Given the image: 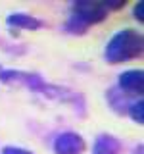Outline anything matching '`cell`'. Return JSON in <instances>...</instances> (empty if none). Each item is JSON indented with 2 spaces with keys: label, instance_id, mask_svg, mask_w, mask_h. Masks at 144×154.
<instances>
[{
  "label": "cell",
  "instance_id": "1",
  "mask_svg": "<svg viewBox=\"0 0 144 154\" xmlns=\"http://www.w3.org/2000/svg\"><path fill=\"white\" fill-rule=\"evenodd\" d=\"M142 33L136 29H119L117 33H113L112 38L106 42L104 48V58L108 64L117 66L125 64V62L136 60L142 56Z\"/></svg>",
  "mask_w": 144,
  "mask_h": 154
},
{
  "label": "cell",
  "instance_id": "2",
  "mask_svg": "<svg viewBox=\"0 0 144 154\" xmlns=\"http://www.w3.org/2000/svg\"><path fill=\"white\" fill-rule=\"evenodd\" d=\"M108 14L110 12L106 10L104 2H98V0H77L69 8V17L81 21L86 27L106 21Z\"/></svg>",
  "mask_w": 144,
  "mask_h": 154
},
{
  "label": "cell",
  "instance_id": "3",
  "mask_svg": "<svg viewBox=\"0 0 144 154\" xmlns=\"http://www.w3.org/2000/svg\"><path fill=\"white\" fill-rule=\"evenodd\" d=\"M85 150H86L85 139L75 131H62L52 141V152L54 154H83Z\"/></svg>",
  "mask_w": 144,
  "mask_h": 154
},
{
  "label": "cell",
  "instance_id": "4",
  "mask_svg": "<svg viewBox=\"0 0 144 154\" xmlns=\"http://www.w3.org/2000/svg\"><path fill=\"white\" fill-rule=\"evenodd\" d=\"M117 87L129 98H142L144 91V73L142 69H127L117 75Z\"/></svg>",
  "mask_w": 144,
  "mask_h": 154
},
{
  "label": "cell",
  "instance_id": "5",
  "mask_svg": "<svg viewBox=\"0 0 144 154\" xmlns=\"http://www.w3.org/2000/svg\"><path fill=\"white\" fill-rule=\"evenodd\" d=\"M8 27L12 29H25V31H37V29L44 27L46 23L42 19H38L33 14H25V12H14L6 17Z\"/></svg>",
  "mask_w": 144,
  "mask_h": 154
},
{
  "label": "cell",
  "instance_id": "6",
  "mask_svg": "<svg viewBox=\"0 0 144 154\" xmlns=\"http://www.w3.org/2000/svg\"><path fill=\"white\" fill-rule=\"evenodd\" d=\"M121 152H123L121 141L110 133L98 135L92 144V154H121Z\"/></svg>",
  "mask_w": 144,
  "mask_h": 154
},
{
  "label": "cell",
  "instance_id": "7",
  "mask_svg": "<svg viewBox=\"0 0 144 154\" xmlns=\"http://www.w3.org/2000/svg\"><path fill=\"white\" fill-rule=\"evenodd\" d=\"M106 100H108L110 108H112L115 114L127 116V108H129V104H131L134 98H129V96L123 94L117 87H112V89H108V93H106Z\"/></svg>",
  "mask_w": 144,
  "mask_h": 154
},
{
  "label": "cell",
  "instance_id": "8",
  "mask_svg": "<svg viewBox=\"0 0 144 154\" xmlns=\"http://www.w3.org/2000/svg\"><path fill=\"white\" fill-rule=\"evenodd\" d=\"M127 116L133 119L136 125H142L144 123V104H142V98H134L127 108Z\"/></svg>",
  "mask_w": 144,
  "mask_h": 154
},
{
  "label": "cell",
  "instance_id": "9",
  "mask_svg": "<svg viewBox=\"0 0 144 154\" xmlns=\"http://www.w3.org/2000/svg\"><path fill=\"white\" fill-rule=\"evenodd\" d=\"M86 29L88 27L83 25L81 21H77V19H73V17H67L65 23H64V31L69 33V35H85Z\"/></svg>",
  "mask_w": 144,
  "mask_h": 154
},
{
  "label": "cell",
  "instance_id": "10",
  "mask_svg": "<svg viewBox=\"0 0 144 154\" xmlns=\"http://www.w3.org/2000/svg\"><path fill=\"white\" fill-rule=\"evenodd\" d=\"M0 154H35L33 150H27V148H21V146H12V144H8V146H4Z\"/></svg>",
  "mask_w": 144,
  "mask_h": 154
},
{
  "label": "cell",
  "instance_id": "11",
  "mask_svg": "<svg viewBox=\"0 0 144 154\" xmlns=\"http://www.w3.org/2000/svg\"><path fill=\"white\" fill-rule=\"evenodd\" d=\"M133 17L136 19L138 23L144 21V2H142V0H138V2L134 4V8H133Z\"/></svg>",
  "mask_w": 144,
  "mask_h": 154
},
{
  "label": "cell",
  "instance_id": "12",
  "mask_svg": "<svg viewBox=\"0 0 144 154\" xmlns=\"http://www.w3.org/2000/svg\"><path fill=\"white\" fill-rule=\"evenodd\" d=\"M104 6H106V10H119V8H123L125 6V0H115V2H110V0H106L104 2Z\"/></svg>",
  "mask_w": 144,
  "mask_h": 154
},
{
  "label": "cell",
  "instance_id": "13",
  "mask_svg": "<svg viewBox=\"0 0 144 154\" xmlns=\"http://www.w3.org/2000/svg\"><path fill=\"white\" fill-rule=\"evenodd\" d=\"M142 150H144V146H142V143H140V144H136V146L133 148V154H142Z\"/></svg>",
  "mask_w": 144,
  "mask_h": 154
},
{
  "label": "cell",
  "instance_id": "14",
  "mask_svg": "<svg viewBox=\"0 0 144 154\" xmlns=\"http://www.w3.org/2000/svg\"><path fill=\"white\" fill-rule=\"evenodd\" d=\"M2 69H4V67H2V66H0V71H2Z\"/></svg>",
  "mask_w": 144,
  "mask_h": 154
}]
</instances>
